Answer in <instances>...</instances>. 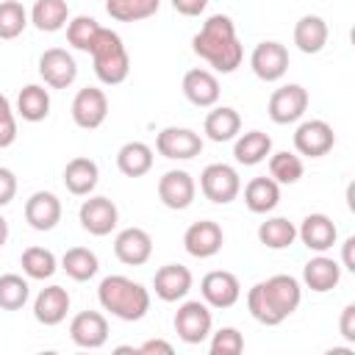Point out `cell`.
Masks as SVG:
<instances>
[{
    "label": "cell",
    "instance_id": "1",
    "mask_svg": "<svg viewBox=\"0 0 355 355\" xmlns=\"http://www.w3.org/2000/svg\"><path fill=\"white\" fill-rule=\"evenodd\" d=\"M191 47L202 61H208L222 75L236 72L241 67V58H244V47L239 42L236 25L227 14H211L202 22V28L194 33Z\"/></svg>",
    "mask_w": 355,
    "mask_h": 355
},
{
    "label": "cell",
    "instance_id": "34",
    "mask_svg": "<svg viewBox=\"0 0 355 355\" xmlns=\"http://www.w3.org/2000/svg\"><path fill=\"white\" fill-rule=\"evenodd\" d=\"M294 239H297V227L286 216H272L258 225V241L269 250H286L294 244Z\"/></svg>",
    "mask_w": 355,
    "mask_h": 355
},
{
    "label": "cell",
    "instance_id": "23",
    "mask_svg": "<svg viewBox=\"0 0 355 355\" xmlns=\"http://www.w3.org/2000/svg\"><path fill=\"white\" fill-rule=\"evenodd\" d=\"M183 94L197 108H211L219 100V80L208 69H189L183 75Z\"/></svg>",
    "mask_w": 355,
    "mask_h": 355
},
{
    "label": "cell",
    "instance_id": "6",
    "mask_svg": "<svg viewBox=\"0 0 355 355\" xmlns=\"http://www.w3.org/2000/svg\"><path fill=\"white\" fill-rule=\"evenodd\" d=\"M211 311L200 300H189L175 313V333L183 344H202L211 336Z\"/></svg>",
    "mask_w": 355,
    "mask_h": 355
},
{
    "label": "cell",
    "instance_id": "5",
    "mask_svg": "<svg viewBox=\"0 0 355 355\" xmlns=\"http://www.w3.org/2000/svg\"><path fill=\"white\" fill-rule=\"evenodd\" d=\"M200 189H202L205 200H211L216 205H227L239 197L241 178L230 164H208L200 175Z\"/></svg>",
    "mask_w": 355,
    "mask_h": 355
},
{
    "label": "cell",
    "instance_id": "47",
    "mask_svg": "<svg viewBox=\"0 0 355 355\" xmlns=\"http://www.w3.org/2000/svg\"><path fill=\"white\" fill-rule=\"evenodd\" d=\"M136 352H141V355H150V352H164V355H172V344L169 341H161V338H150V341H144Z\"/></svg>",
    "mask_w": 355,
    "mask_h": 355
},
{
    "label": "cell",
    "instance_id": "49",
    "mask_svg": "<svg viewBox=\"0 0 355 355\" xmlns=\"http://www.w3.org/2000/svg\"><path fill=\"white\" fill-rule=\"evenodd\" d=\"M8 105H11V103H8V97H6V94H0V108H8Z\"/></svg>",
    "mask_w": 355,
    "mask_h": 355
},
{
    "label": "cell",
    "instance_id": "19",
    "mask_svg": "<svg viewBox=\"0 0 355 355\" xmlns=\"http://www.w3.org/2000/svg\"><path fill=\"white\" fill-rule=\"evenodd\" d=\"M69 338L83 349H97L108 341V322L100 311H80L69 322Z\"/></svg>",
    "mask_w": 355,
    "mask_h": 355
},
{
    "label": "cell",
    "instance_id": "16",
    "mask_svg": "<svg viewBox=\"0 0 355 355\" xmlns=\"http://www.w3.org/2000/svg\"><path fill=\"white\" fill-rule=\"evenodd\" d=\"M78 219H80V227L86 233L108 236L116 227V222H119V211H116V205L108 197H89V200L80 202Z\"/></svg>",
    "mask_w": 355,
    "mask_h": 355
},
{
    "label": "cell",
    "instance_id": "31",
    "mask_svg": "<svg viewBox=\"0 0 355 355\" xmlns=\"http://www.w3.org/2000/svg\"><path fill=\"white\" fill-rule=\"evenodd\" d=\"M17 114L25 122H42L50 114V94L39 83H28L17 94Z\"/></svg>",
    "mask_w": 355,
    "mask_h": 355
},
{
    "label": "cell",
    "instance_id": "39",
    "mask_svg": "<svg viewBox=\"0 0 355 355\" xmlns=\"http://www.w3.org/2000/svg\"><path fill=\"white\" fill-rule=\"evenodd\" d=\"M302 172H305V166H302L300 155H294V153H288V150L275 153V155L269 158V178H272L275 183L291 186V183H297V180L302 178Z\"/></svg>",
    "mask_w": 355,
    "mask_h": 355
},
{
    "label": "cell",
    "instance_id": "12",
    "mask_svg": "<svg viewBox=\"0 0 355 355\" xmlns=\"http://www.w3.org/2000/svg\"><path fill=\"white\" fill-rule=\"evenodd\" d=\"M39 75L53 89H67L78 78V64L64 47H50L39 55Z\"/></svg>",
    "mask_w": 355,
    "mask_h": 355
},
{
    "label": "cell",
    "instance_id": "28",
    "mask_svg": "<svg viewBox=\"0 0 355 355\" xmlns=\"http://www.w3.org/2000/svg\"><path fill=\"white\" fill-rule=\"evenodd\" d=\"M116 166L128 178H141L153 169V147L144 141H125L116 150Z\"/></svg>",
    "mask_w": 355,
    "mask_h": 355
},
{
    "label": "cell",
    "instance_id": "35",
    "mask_svg": "<svg viewBox=\"0 0 355 355\" xmlns=\"http://www.w3.org/2000/svg\"><path fill=\"white\" fill-rule=\"evenodd\" d=\"M161 0H105V11L116 22H139L158 11Z\"/></svg>",
    "mask_w": 355,
    "mask_h": 355
},
{
    "label": "cell",
    "instance_id": "38",
    "mask_svg": "<svg viewBox=\"0 0 355 355\" xmlns=\"http://www.w3.org/2000/svg\"><path fill=\"white\" fill-rule=\"evenodd\" d=\"M31 297V286L22 275H0V308L3 311H19Z\"/></svg>",
    "mask_w": 355,
    "mask_h": 355
},
{
    "label": "cell",
    "instance_id": "46",
    "mask_svg": "<svg viewBox=\"0 0 355 355\" xmlns=\"http://www.w3.org/2000/svg\"><path fill=\"white\" fill-rule=\"evenodd\" d=\"M341 266L355 272V236H349L344 244H341Z\"/></svg>",
    "mask_w": 355,
    "mask_h": 355
},
{
    "label": "cell",
    "instance_id": "17",
    "mask_svg": "<svg viewBox=\"0 0 355 355\" xmlns=\"http://www.w3.org/2000/svg\"><path fill=\"white\" fill-rule=\"evenodd\" d=\"M114 255L125 266H141L153 255V239L144 227H125L114 239Z\"/></svg>",
    "mask_w": 355,
    "mask_h": 355
},
{
    "label": "cell",
    "instance_id": "3",
    "mask_svg": "<svg viewBox=\"0 0 355 355\" xmlns=\"http://www.w3.org/2000/svg\"><path fill=\"white\" fill-rule=\"evenodd\" d=\"M97 300H100L103 311H108L111 316H116L122 322H139L150 311V291L125 275L103 277L97 286Z\"/></svg>",
    "mask_w": 355,
    "mask_h": 355
},
{
    "label": "cell",
    "instance_id": "14",
    "mask_svg": "<svg viewBox=\"0 0 355 355\" xmlns=\"http://www.w3.org/2000/svg\"><path fill=\"white\" fill-rule=\"evenodd\" d=\"M250 67L261 80L275 83L288 69V50L280 42H258L250 55Z\"/></svg>",
    "mask_w": 355,
    "mask_h": 355
},
{
    "label": "cell",
    "instance_id": "13",
    "mask_svg": "<svg viewBox=\"0 0 355 355\" xmlns=\"http://www.w3.org/2000/svg\"><path fill=\"white\" fill-rule=\"evenodd\" d=\"M222 244H225V233L214 219L191 222L183 233V247L191 258H211L222 250Z\"/></svg>",
    "mask_w": 355,
    "mask_h": 355
},
{
    "label": "cell",
    "instance_id": "20",
    "mask_svg": "<svg viewBox=\"0 0 355 355\" xmlns=\"http://www.w3.org/2000/svg\"><path fill=\"white\" fill-rule=\"evenodd\" d=\"M297 239L311 252H327L336 244L338 230H336V225H333V219L327 214H308L302 219V225L297 227Z\"/></svg>",
    "mask_w": 355,
    "mask_h": 355
},
{
    "label": "cell",
    "instance_id": "37",
    "mask_svg": "<svg viewBox=\"0 0 355 355\" xmlns=\"http://www.w3.org/2000/svg\"><path fill=\"white\" fill-rule=\"evenodd\" d=\"M100 28H103V25H100L94 17H86V14L72 17V19L67 22V42H69L75 50H80V53H92Z\"/></svg>",
    "mask_w": 355,
    "mask_h": 355
},
{
    "label": "cell",
    "instance_id": "21",
    "mask_svg": "<svg viewBox=\"0 0 355 355\" xmlns=\"http://www.w3.org/2000/svg\"><path fill=\"white\" fill-rule=\"evenodd\" d=\"M25 222L33 230H53L61 222V200L53 191H33L25 202Z\"/></svg>",
    "mask_w": 355,
    "mask_h": 355
},
{
    "label": "cell",
    "instance_id": "4",
    "mask_svg": "<svg viewBox=\"0 0 355 355\" xmlns=\"http://www.w3.org/2000/svg\"><path fill=\"white\" fill-rule=\"evenodd\" d=\"M92 61H94V75L105 86H116L128 78L130 72V55L122 44V36L111 28H100L97 42L92 47Z\"/></svg>",
    "mask_w": 355,
    "mask_h": 355
},
{
    "label": "cell",
    "instance_id": "9",
    "mask_svg": "<svg viewBox=\"0 0 355 355\" xmlns=\"http://www.w3.org/2000/svg\"><path fill=\"white\" fill-rule=\"evenodd\" d=\"M108 116V97L97 86H86L72 100V122L83 130H94Z\"/></svg>",
    "mask_w": 355,
    "mask_h": 355
},
{
    "label": "cell",
    "instance_id": "40",
    "mask_svg": "<svg viewBox=\"0 0 355 355\" xmlns=\"http://www.w3.org/2000/svg\"><path fill=\"white\" fill-rule=\"evenodd\" d=\"M28 25V11L17 0H0V39H17Z\"/></svg>",
    "mask_w": 355,
    "mask_h": 355
},
{
    "label": "cell",
    "instance_id": "41",
    "mask_svg": "<svg viewBox=\"0 0 355 355\" xmlns=\"http://www.w3.org/2000/svg\"><path fill=\"white\" fill-rule=\"evenodd\" d=\"M211 355H239L244 349V338L236 327H219L211 336Z\"/></svg>",
    "mask_w": 355,
    "mask_h": 355
},
{
    "label": "cell",
    "instance_id": "11",
    "mask_svg": "<svg viewBox=\"0 0 355 355\" xmlns=\"http://www.w3.org/2000/svg\"><path fill=\"white\" fill-rule=\"evenodd\" d=\"M336 133L324 119H308L294 130V150L308 158H322L333 150Z\"/></svg>",
    "mask_w": 355,
    "mask_h": 355
},
{
    "label": "cell",
    "instance_id": "29",
    "mask_svg": "<svg viewBox=\"0 0 355 355\" xmlns=\"http://www.w3.org/2000/svg\"><path fill=\"white\" fill-rule=\"evenodd\" d=\"M266 155H272V139L263 130H250L241 133L233 144V158L244 166H255L261 161H266Z\"/></svg>",
    "mask_w": 355,
    "mask_h": 355
},
{
    "label": "cell",
    "instance_id": "2",
    "mask_svg": "<svg viewBox=\"0 0 355 355\" xmlns=\"http://www.w3.org/2000/svg\"><path fill=\"white\" fill-rule=\"evenodd\" d=\"M302 300V288L297 283V277L291 275H272L269 280H261L250 288L247 294V308L250 316L266 327H275L280 322H286Z\"/></svg>",
    "mask_w": 355,
    "mask_h": 355
},
{
    "label": "cell",
    "instance_id": "44",
    "mask_svg": "<svg viewBox=\"0 0 355 355\" xmlns=\"http://www.w3.org/2000/svg\"><path fill=\"white\" fill-rule=\"evenodd\" d=\"M338 333L347 344H355V305L349 302L344 311H341V319H338Z\"/></svg>",
    "mask_w": 355,
    "mask_h": 355
},
{
    "label": "cell",
    "instance_id": "7",
    "mask_svg": "<svg viewBox=\"0 0 355 355\" xmlns=\"http://www.w3.org/2000/svg\"><path fill=\"white\" fill-rule=\"evenodd\" d=\"M305 108H308V92L300 83H286V86L275 89L269 97V105H266L269 119L277 125H291V122L302 119Z\"/></svg>",
    "mask_w": 355,
    "mask_h": 355
},
{
    "label": "cell",
    "instance_id": "8",
    "mask_svg": "<svg viewBox=\"0 0 355 355\" xmlns=\"http://www.w3.org/2000/svg\"><path fill=\"white\" fill-rule=\"evenodd\" d=\"M155 150L169 161H189L202 153V136L191 128H164L155 136Z\"/></svg>",
    "mask_w": 355,
    "mask_h": 355
},
{
    "label": "cell",
    "instance_id": "43",
    "mask_svg": "<svg viewBox=\"0 0 355 355\" xmlns=\"http://www.w3.org/2000/svg\"><path fill=\"white\" fill-rule=\"evenodd\" d=\"M17 197V175L8 166H0V208Z\"/></svg>",
    "mask_w": 355,
    "mask_h": 355
},
{
    "label": "cell",
    "instance_id": "18",
    "mask_svg": "<svg viewBox=\"0 0 355 355\" xmlns=\"http://www.w3.org/2000/svg\"><path fill=\"white\" fill-rule=\"evenodd\" d=\"M191 283H194V277H191L189 266H183V263H166V266H161V269L155 272V277H153L155 297L164 300V302H178V300H183V297L191 291Z\"/></svg>",
    "mask_w": 355,
    "mask_h": 355
},
{
    "label": "cell",
    "instance_id": "22",
    "mask_svg": "<svg viewBox=\"0 0 355 355\" xmlns=\"http://www.w3.org/2000/svg\"><path fill=\"white\" fill-rule=\"evenodd\" d=\"M67 311H69V294L64 286H47L36 294L33 300V316L39 324H61L67 319Z\"/></svg>",
    "mask_w": 355,
    "mask_h": 355
},
{
    "label": "cell",
    "instance_id": "25",
    "mask_svg": "<svg viewBox=\"0 0 355 355\" xmlns=\"http://www.w3.org/2000/svg\"><path fill=\"white\" fill-rule=\"evenodd\" d=\"M97 178H100V169H97V164H94L92 158H86V155H78V158H72V161L64 166V186H67V191L75 194V197L92 194L94 186H97Z\"/></svg>",
    "mask_w": 355,
    "mask_h": 355
},
{
    "label": "cell",
    "instance_id": "45",
    "mask_svg": "<svg viewBox=\"0 0 355 355\" xmlns=\"http://www.w3.org/2000/svg\"><path fill=\"white\" fill-rule=\"evenodd\" d=\"M208 0H172V8L183 17H200L205 11Z\"/></svg>",
    "mask_w": 355,
    "mask_h": 355
},
{
    "label": "cell",
    "instance_id": "48",
    "mask_svg": "<svg viewBox=\"0 0 355 355\" xmlns=\"http://www.w3.org/2000/svg\"><path fill=\"white\" fill-rule=\"evenodd\" d=\"M8 241V222H6V216L0 214V247Z\"/></svg>",
    "mask_w": 355,
    "mask_h": 355
},
{
    "label": "cell",
    "instance_id": "33",
    "mask_svg": "<svg viewBox=\"0 0 355 355\" xmlns=\"http://www.w3.org/2000/svg\"><path fill=\"white\" fill-rule=\"evenodd\" d=\"M61 269H64L72 280L83 283V280H92V277L97 275L100 261H97V255H94L89 247H69V250L61 255Z\"/></svg>",
    "mask_w": 355,
    "mask_h": 355
},
{
    "label": "cell",
    "instance_id": "36",
    "mask_svg": "<svg viewBox=\"0 0 355 355\" xmlns=\"http://www.w3.org/2000/svg\"><path fill=\"white\" fill-rule=\"evenodd\" d=\"M19 263H22V272H25L31 280H47V277H53L55 269H58V261H55V255H53L47 247H28V250L22 252Z\"/></svg>",
    "mask_w": 355,
    "mask_h": 355
},
{
    "label": "cell",
    "instance_id": "24",
    "mask_svg": "<svg viewBox=\"0 0 355 355\" xmlns=\"http://www.w3.org/2000/svg\"><path fill=\"white\" fill-rule=\"evenodd\" d=\"M302 280H305V286L311 288V291H316V294H324V291H333L336 286H338V280H341V266L333 261V258H327V255H316V258H311L305 266H302Z\"/></svg>",
    "mask_w": 355,
    "mask_h": 355
},
{
    "label": "cell",
    "instance_id": "27",
    "mask_svg": "<svg viewBox=\"0 0 355 355\" xmlns=\"http://www.w3.org/2000/svg\"><path fill=\"white\" fill-rule=\"evenodd\" d=\"M277 202H280V183H275L272 178L261 175L244 186V205L252 214H269L277 208Z\"/></svg>",
    "mask_w": 355,
    "mask_h": 355
},
{
    "label": "cell",
    "instance_id": "26",
    "mask_svg": "<svg viewBox=\"0 0 355 355\" xmlns=\"http://www.w3.org/2000/svg\"><path fill=\"white\" fill-rule=\"evenodd\" d=\"M327 36H330L327 22H324L322 17H316V14H305V17H300L297 25H294V44H297V50H302L305 55L319 53V50L327 44Z\"/></svg>",
    "mask_w": 355,
    "mask_h": 355
},
{
    "label": "cell",
    "instance_id": "32",
    "mask_svg": "<svg viewBox=\"0 0 355 355\" xmlns=\"http://www.w3.org/2000/svg\"><path fill=\"white\" fill-rule=\"evenodd\" d=\"M31 22L42 33H55L69 22V6L67 0H36L31 8Z\"/></svg>",
    "mask_w": 355,
    "mask_h": 355
},
{
    "label": "cell",
    "instance_id": "10",
    "mask_svg": "<svg viewBox=\"0 0 355 355\" xmlns=\"http://www.w3.org/2000/svg\"><path fill=\"white\" fill-rule=\"evenodd\" d=\"M200 294L205 300V305L211 308H230L239 302L241 297V283L233 272H225V269H214L208 272L202 280H200Z\"/></svg>",
    "mask_w": 355,
    "mask_h": 355
},
{
    "label": "cell",
    "instance_id": "15",
    "mask_svg": "<svg viewBox=\"0 0 355 355\" xmlns=\"http://www.w3.org/2000/svg\"><path fill=\"white\" fill-rule=\"evenodd\" d=\"M194 194H197V183L186 169H169L158 180V197L172 211L189 208L194 202Z\"/></svg>",
    "mask_w": 355,
    "mask_h": 355
},
{
    "label": "cell",
    "instance_id": "42",
    "mask_svg": "<svg viewBox=\"0 0 355 355\" xmlns=\"http://www.w3.org/2000/svg\"><path fill=\"white\" fill-rule=\"evenodd\" d=\"M14 139H17V119H14V111L8 105V108H0V150L11 147Z\"/></svg>",
    "mask_w": 355,
    "mask_h": 355
},
{
    "label": "cell",
    "instance_id": "30",
    "mask_svg": "<svg viewBox=\"0 0 355 355\" xmlns=\"http://www.w3.org/2000/svg\"><path fill=\"white\" fill-rule=\"evenodd\" d=\"M202 130H205V136H208L211 141H219V144H222V141H230V139H236L239 130H241V116H239L236 108L219 105V108H214V111L205 116Z\"/></svg>",
    "mask_w": 355,
    "mask_h": 355
}]
</instances>
